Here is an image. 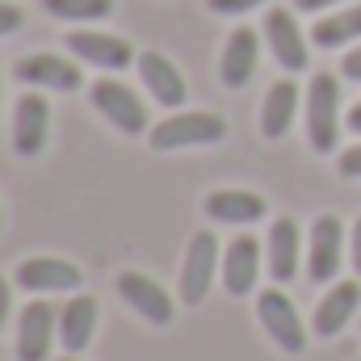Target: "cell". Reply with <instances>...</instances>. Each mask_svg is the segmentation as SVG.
<instances>
[{"label":"cell","mask_w":361,"mask_h":361,"mask_svg":"<svg viewBox=\"0 0 361 361\" xmlns=\"http://www.w3.org/2000/svg\"><path fill=\"white\" fill-rule=\"evenodd\" d=\"M341 126H345L341 122V85H336V76L319 72L307 89V143L319 156H328L341 143Z\"/></svg>","instance_id":"obj_1"},{"label":"cell","mask_w":361,"mask_h":361,"mask_svg":"<svg viewBox=\"0 0 361 361\" xmlns=\"http://www.w3.org/2000/svg\"><path fill=\"white\" fill-rule=\"evenodd\" d=\"M227 135V122L219 114H202V109H180L169 114L164 122L152 126V147L156 152H177V147H202V143H219Z\"/></svg>","instance_id":"obj_2"},{"label":"cell","mask_w":361,"mask_h":361,"mask_svg":"<svg viewBox=\"0 0 361 361\" xmlns=\"http://www.w3.org/2000/svg\"><path fill=\"white\" fill-rule=\"evenodd\" d=\"M257 319L281 353H302L307 349V328L298 319V307L281 290H261L257 294Z\"/></svg>","instance_id":"obj_3"},{"label":"cell","mask_w":361,"mask_h":361,"mask_svg":"<svg viewBox=\"0 0 361 361\" xmlns=\"http://www.w3.org/2000/svg\"><path fill=\"white\" fill-rule=\"evenodd\" d=\"M89 97L122 135H143V130H147V105L139 101V92L130 89V85L101 76V80H92Z\"/></svg>","instance_id":"obj_4"},{"label":"cell","mask_w":361,"mask_h":361,"mask_svg":"<svg viewBox=\"0 0 361 361\" xmlns=\"http://www.w3.org/2000/svg\"><path fill=\"white\" fill-rule=\"evenodd\" d=\"M214 265H219V240H214V231H197L185 248V261H180V302L185 307H197L210 294Z\"/></svg>","instance_id":"obj_5"},{"label":"cell","mask_w":361,"mask_h":361,"mask_svg":"<svg viewBox=\"0 0 361 361\" xmlns=\"http://www.w3.org/2000/svg\"><path fill=\"white\" fill-rule=\"evenodd\" d=\"M55 336H59V311L47 298L25 302L17 324V361H47Z\"/></svg>","instance_id":"obj_6"},{"label":"cell","mask_w":361,"mask_h":361,"mask_svg":"<svg viewBox=\"0 0 361 361\" xmlns=\"http://www.w3.org/2000/svg\"><path fill=\"white\" fill-rule=\"evenodd\" d=\"M118 294L126 298V307L130 311H139L147 324H156V328H164V324H173V315H177V302H173V294L160 286V281H152L147 273H118Z\"/></svg>","instance_id":"obj_7"},{"label":"cell","mask_w":361,"mask_h":361,"mask_svg":"<svg viewBox=\"0 0 361 361\" xmlns=\"http://www.w3.org/2000/svg\"><path fill=\"white\" fill-rule=\"evenodd\" d=\"M341 248H345V227H341V219H336V214L315 219L311 240H307V277H311L315 286H324V281H332V277L341 273Z\"/></svg>","instance_id":"obj_8"},{"label":"cell","mask_w":361,"mask_h":361,"mask_svg":"<svg viewBox=\"0 0 361 361\" xmlns=\"http://www.w3.org/2000/svg\"><path fill=\"white\" fill-rule=\"evenodd\" d=\"M68 51L80 55L92 68H101V72H122V68L135 63V51H130L126 38L97 34V30H72V34H68Z\"/></svg>","instance_id":"obj_9"},{"label":"cell","mask_w":361,"mask_h":361,"mask_svg":"<svg viewBox=\"0 0 361 361\" xmlns=\"http://www.w3.org/2000/svg\"><path fill=\"white\" fill-rule=\"evenodd\" d=\"M257 277H261V244L248 231H240L223 252V290L231 298H244L257 290Z\"/></svg>","instance_id":"obj_10"},{"label":"cell","mask_w":361,"mask_h":361,"mask_svg":"<svg viewBox=\"0 0 361 361\" xmlns=\"http://www.w3.org/2000/svg\"><path fill=\"white\" fill-rule=\"evenodd\" d=\"M17 286L30 294H68V290H80V269L59 257H30L17 269Z\"/></svg>","instance_id":"obj_11"},{"label":"cell","mask_w":361,"mask_h":361,"mask_svg":"<svg viewBox=\"0 0 361 361\" xmlns=\"http://www.w3.org/2000/svg\"><path fill=\"white\" fill-rule=\"evenodd\" d=\"M47 130H51V109L38 92H25L13 109V152L17 156H38L47 147Z\"/></svg>","instance_id":"obj_12"},{"label":"cell","mask_w":361,"mask_h":361,"mask_svg":"<svg viewBox=\"0 0 361 361\" xmlns=\"http://www.w3.org/2000/svg\"><path fill=\"white\" fill-rule=\"evenodd\" d=\"M17 80H25V85H34V89L72 92V89H80V68H76L72 59H63V55L38 51V55H25V59L17 63Z\"/></svg>","instance_id":"obj_13"},{"label":"cell","mask_w":361,"mask_h":361,"mask_svg":"<svg viewBox=\"0 0 361 361\" xmlns=\"http://www.w3.org/2000/svg\"><path fill=\"white\" fill-rule=\"evenodd\" d=\"M202 210L214 219V223H231V227H252L265 219V197L261 193H248V189H219V193H206Z\"/></svg>","instance_id":"obj_14"},{"label":"cell","mask_w":361,"mask_h":361,"mask_svg":"<svg viewBox=\"0 0 361 361\" xmlns=\"http://www.w3.org/2000/svg\"><path fill=\"white\" fill-rule=\"evenodd\" d=\"M265 38H269V51L277 59V68H286V72H302L307 68V42L298 34V21L286 8H273L265 17Z\"/></svg>","instance_id":"obj_15"},{"label":"cell","mask_w":361,"mask_h":361,"mask_svg":"<svg viewBox=\"0 0 361 361\" xmlns=\"http://www.w3.org/2000/svg\"><path fill=\"white\" fill-rule=\"evenodd\" d=\"M357 307H361V286L357 281H336V286L319 298V307H315V319H311L315 336H336V332L357 315Z\"/></svg>","instance_id":"obj_16"},{"label":"cell","mask_w":361,"mask_h":361,"mask_svg":"<svg viewBox=\"0 0 361 361\" xmlns=\"http://www.w3.org/2000/svg\"><path fill=\"white\" fill-rule=\"evenodd\" d=\"M257 51H261V42H257V34H252L248 25H240V30L227 38L223 63H219V76H223L227 89H244V85L252 80V72H257Z\"/></svg>","instance_id":"obj_17"},{"label":"cell","mask_w":361,"mask_h":361,"mask_svg":"<svg viewBox=\"0 0 361 361\" xmlns=\"http://www.w3.org/2000/svg\"><path fill=\"white\" fill-rule=\"evenodd\" d=\"M97 328V298L92 294H72L68 307L59 311V345L68 353H85Z\"/></svg>","instance_id":"obj_18"},{"label":"cell","mask_w":361,"mask_h":361,"mask_svg":"<svg viewBox=\"0 0 361 361\" xmlns=\"http://www.w3.org/2000/svg\"><path fill=\"white\" fill-rule=\"evenodd\" d=\"M139 63V76H143V85H147V92L160 101V105H169V109H177L180 101H185V76H180L177 68L164 59V55H156V51H147V55H139L135 59Z\"/></svg>","instance_id":"obj_19"},{"label":"cell","mask_w":361,"mask_h":361,"mask_svg":"<svg viewBox=\"0 0 361 361\" xmlns=\"http://www.w3.org/2000/svg\"><path fill=\"white\" fill-rule=\"evenodd\" d=\"M298 223L294 219H277L269 227V240H265V257H269V277L273 281H294L298 273Z\"/></svg>","instance_id":"obj_20"},{"label":"cell","mask_w":361,"mask_h":361,"mask_svg":"<svg viewBox=\"0 0 361 361\" xmlns=\"http://www.w3.org/2000/svg\"><path fill=\"white\" fill-rule=\"evenodd\" d=\"M294 114H298V85L294 80H277L269 89V97H265V105H261V130H265V139H281L290 130Z\"/></svg>","instance_id":"obj_21"},{"label":"cell","mask_w":361,"mask_h":361,"mask_svg":"<svg viewBox=\"0 0 361 361\" xmlns=\"http://www.w3.org/2000/svg\"><path fill=\"white\" fill-rule=\"evenodd\" d=\"M357 38H361V4L345 8V13H332V17H319L315 30H311L315 47H349Z\"/></svg>","instance_id":"obj_22"},{"label":"cell","mask_w":361,"mask_h":361,"mask_svg":"<svg viewBox=\"0 0 361 361\" xmlns=\"http://www.w3.org/2000/svg\"><path fill=\"white\" fill-rule=\"evenodd\" d=\"M42 8L63 21H101L114 13V0H42Z\"/></svg>","instance_id":"obj_23"},{"label":"cell","mask_w":361,"mask_h":361,"mask_svg":"<svg viewBox=\"0 0 361 361\" xmlns=\"http://www.w3.org/2000/svg\"><path fill=\"white\" fill-rule=\"evenodd\" d=\"M336 169H341V177H349V180L361 177V143H357V147H349V152H341Z\"/></svg>","instance_id":"obj_24"},{"label":"cell","mask_w":361,"mask_h":361,"mask_svg":"<svg viewBox=\"0 0 361 361\" xmlns=\"http://www.w3.org/2000/svg\"><path fill=\"white\" fill-rule=\"evenodd\" d=\"M21 21H25V13H21L17 4H4V0H0V34H13Z\"/></svg>","instance_id":"obj_25"},{"label":"cell","mask_w":361,"mask_h":361,"mask_svg":"<svg viewBox=\"0 0 361 361\" xmlns=\"http://www.w3.org/2000/svg\"><path fill=\"white\" fill-rule=\"evenodd\" d=\"M261 0H210V8L214 13H227V17H235V13H248V8H257Z\"/></svg>","instance_id":"obj_26"},{"label":"cell","mask_w":361,"mask_h":361,"mask_svg":"<svg viewBox=\"0 0 361 361\" xmlns=\"http://www.w3.org/2000/svg\"><path fill=\"white\" fill-rule=\"evenodd\" d=\"M341 72H345L349 80H361V42L357 47H349V55L341 59Z\"/></svg>","instance_id":"obj_27"},{"label":"cell","mask_w":361,"mask_h":361,"mask_svg":"<svg viewBox=\"0 0 361 361\" xmlns=\"http://www.w3.org/2000/svg\"><path fill=\"white\" fill-rule=\"evenodd\" d=\"M349 252H353V269L361 273V219L353 223V231H349Z\"/></svg>","instance_id":"obj_28"},{"label":"cell","mask_w":361,"mask_h":361,"mask_svg":"<svg viewBox=\"0 0 361 361\" xmlns=\"http://www.w3.org/2000/svg\"><path fill=\"white\" fill-rule=\"evenodd\" d=\"M8 307H13V294H8V281L0 277V328H4V319H8Z\"/></svg>","instance_id":"obj_29"},{"label":"cell","mask_w":361,"mask_h":361,"mask_svg":"<svg viewBox=\"0 0 361 361\" xmlns=\"http://www.w3.org/2000/svg\"><path fill=\"white\" fill-rule=\"evenodd\" d=\"M328 4H336V0H294V8H302V13H319Z\"/></svg>","instance_id":"obj_30"},{"label":"cell","mask_w":361,"mask_h":361,"mask_svg":"<svg viewBox=\"0 0 361 361\" xmlns=\"http://www.w3.org/2000/svg\"><path fill=\"white\" fill-rule=\"evenodd\" d=\"M345 126H349L353 135H361V101L353 105V109H349V122H345Z\"/></svg>","instance_id":"obj_31"},{"label":"cell","mask_w":361,"mask_h":361,"mask_svg":"<svg viewBox=\"0 0 361 361\" xmlns=\"http://www.w3.org/2000/svg\"><path fill=\"white\" fill-rule=\"evenodd\" d=\"M59 361H80V357H76V353H68V357H59Z\"/></svg>","instance_id":"obj_32"}]
</instances>
